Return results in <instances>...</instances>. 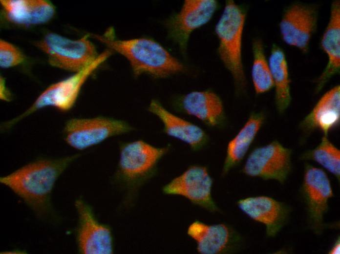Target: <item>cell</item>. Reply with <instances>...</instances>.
<instances>
[{
  "label": "cell",
  "mask_w": 340,
  "mask_h": 254,
  "mask_svg": "<svg viewBox=\"0 0 340 254\" xmlns=\"http://www.w3.org/2000/svg\"><path fill=\"white\" fill-rule=\"evenodd\" d=\"M131 129V127L124 121L100 116L70 119L66 122L63 132L68 145L83 150Z\"/></svg>",
  "instance_id": "52a82bcc"
},
{
  "label": "cell",
  "mask_w": 340,
  "mask_h": 254,
  "mask_svg": "<svg viewBox=\"0 0 340 254\" xmlns=\"http://www.w3.org/2000/svg\"><path fill=\"white\" fill-rule=\"evenodd\" d=\"M111 54V50L105 51L83 70L49 85L25 112L4 123L2 126V129L10 128L24 118L44 107H53L64 112L69 111L74 105L87 79Z\"/></svg>",
  "instance_id": "277c9868"
},
{
  "label": "cell",
  "mask_w": 340,
  "mask_h": 254,
  "mask_svg": "<svg viewBox=\"0 0 340 254\" xmlns=\"http://www.w3.org/2000/svg\"><path fill=\"white\" fill-rule=\"evenodd\" d=\"M292 155L291 148L275 140L254 149L246 160L242 172L250 177L274 180L283 185L292 170Z\"/></svg>",
  "instance_id": "ba28073f"
},
{
  "label": "cell",
  "mask_w": 340,
  "mask_h": 254,
  "mask_svg": "<svg viewBox=\"0 0 340 254\" xmlns=\"http://www.w3.org/2000/svg\"><path fill=\"white\" fill-rule=\"evenodd\" d=\"M1 82V93L0 98L3 100H9L10 99V94L9 91L6 88L5 85V81L2 78L0 80Z\"/></svg>",
  "instance_id": "484cf974"
},
{
  "label": "cell",
  "mask_w": 340,
  "mask_h": 254,
  "mask_svg": "<svg viewBox=\"0 0 340 254\" xmlns=\"http://www.w3.org/2000/svg\"><path fill=\"white\" fill-rule=\"evenodd\" d=\"M24 57L22 52L12 43L3 40L0 41V66L8 68L22 63Z\"/></svg>",
  "instance_id": "d4e9b609"
},
{
  "label": "cell",
  "mask_w": 340,
  "mask_h": 254,
  "mask_svg": "<svg viewBox=\"0 0 340 254\" xmlns=\"http://www.w3.org/2000/svg\"><path fill=\"white\" fill-rule=\"evenodd\" d=\"M319 9L314 4L295 1L283 10L279 24L283 41L308 53L311 39L318 23Z\"/></svg>",
  "instance_id": "9c48e42d"
},
{
  "label": "cell",
  "mask_w": 340,
  "mask_h": 254,
  "mask_svg": "<svg viewBox=\"0 0 340 254\" xmlns=\"http://www.w3.org/2000/svg\"><path fill=\"white\" fill-rule=\"evenodd\" d=\"M79 215L77 240L79 252L85 254H111L113 243L109 228L99 223L90 207L82 199L75 202Z\"/></svg>",
  "instance_id": "9a60e30c"
},
{
  "label": "cell",
  "mask_w": 340,
  "mask_h": 254,
  "mask_svg": "<svg viewBox=\"0 0 340 254\" xmlns=\"http://www.w3.org/2000/svg\"><path fill=\"white\" fill-rule=\"evenodd\" d=\"M253 63L251 75L255 92L262 94L274 87L269 62L266 59L263 43L259 38L252 42Z\"/></svg>",
  "instance_id": "cb8c5ba5"
},
{
  "label": "cell",
  "mask_w": 340,
  "mask_h": 254,
  "mask_svg": "<svg viewBox=\"0 0 340 254\" xmlns=\"http://www.w3.org/2000/svg\"><path fill=\"white\" fill-rule=\"evenodd\" d=\"M148 109L161 121L168 135L187 144L192 149L199 150L208 142V135L203 129L171 113L158 101L152 100Z\"/></svg>",
  "instance_id": "ac0fdd59"
},
{
  "label": "cell",
  "mask_w": 340,
  "mask_h": 254,
  "mask_svg": "<svg viewBox=\"0 0 340 254\" xmlns=\"http://www.w3.org/2000/svg\"><path fill=\"white\" fill-rule=\"evenodd\" d=\"M265 115L262 112H253L236 135L229 142L222 174L228 173L243 159L263 125Z\"/></svg>",
  "instance_id": "44dd1931"
},
{
  "label": "cell",
  "mask_w": 340,
  "mask_h": 254,
  "mask_svg": "<svg viewBox=\"0 0 340 254\" xmlns=\"http://www.w3.org/2000/svg\"><path fill=\"white\" fill-rule=\"evenodd\" d=\"M299 196L306 214L308 228L316 235L335 224H327L324 215L328 212L329 199L334 196L330 180L322 169L305 163L303 180L299 189Z\"/></svg>",
  "instance_id": "5b68a950"
},
{
  "label": "cell",
  "mask_w": 340,
  "mask_h": 254,
  "mask_svg": "<svg viewBox=\"0 0 340 254\" xmlns=\"http://www.w3.org/2000/svg\"><path fill=\"white\" fill-rule=\"evenodd\" d=\"M0 2L7 20L19 25L44 23L55 13L54 5L45 0H1Z\"/></svg>",
  "instance_id": "d6986e66"
},
{
  "label": "cell",
  "mask_w": 340,
  "mask_h": 254,
  "mask_svg": "<svg viewBox=\"0 0 340 254\" xmlns=\"http://www.w3.org/2000/svg\"><path fill=\"white\" fill-rule=\"evenodd\" d=\"M187 234L195 241L197 251L201 254L235 252L243 243L240 234L224 223L207 224L195 220L189 225Z\"/></svg>",
  "instance_id": "4fadbf2b"
},
{
  "label": "cell",
  "mask_w": 340,
  "mask_h": 254,
  "mask_svg": "<svg viewBox=\"0 0 340 254\" xmlns=\"http://www.w3.org/2000/svg\"><path fill=\"white\" fill-rule=\"evenodd\" d=\"M268 62L275 89L276 108L279 114H282L292 101L291 79L285 52L276 43L271 46Z\"/></svg>",
  "instance_id": "7402d4cb"
},
{
  "label": "cell",
  "mask_w": 340,
  "mask_h": 254,
  "mask_svg": "<svg viewBox=\"0 0 340 254\" xmlns=\"http://www.w3.org/2000/svg\"><path fill=\"white\" fill-rule=\"evenodd\" d=\"M301 160L317 162L340 181V150L323 135L319 145L314 148L305 151L299 156Z\"/></svg>",
  "instance_id": "603a6c76"
},
{
  "label": "cell",
  "mask_w": 340,
  "mask_h": 254,
  "mask_svg": "<svg viewBox=\"0 0 340 254\" xmlns=\"http://www.w3.org/2000/svg\"><path fill=\"white\" fill-rule=\"evenodd\" d=\"M340 122V85H337L326 92L311 111L300 122L302 143L314 131L318 129L323 135L338 127Z\"/></svg>",
  "instance_id": "2e32d148"
},
{
  "label": "cell",
  "mask_w": 340,
  "mask_h": 254,
  "mask_svg": "<svg viewBox=\"0 0 340 254\" xmlns=\"http://www.w3.org/2000/svg\"><path fill=\"white\" fill-rule=\"evenodd\" d=\"M217 8L214 0H185L180 11L166 21L169 38L184 52L191 33L208 22Z\"/></svg>",
  "instance_id": "8fae6325"
},
{
  "label": "cell",
  "mask_w": 340,
  "mask_h": 254,
  "mask_svg": "<svg viewBox=\"0 0 340 254\" xmlns=\"http://www.w3.org/2000/svg\"><path fill=\"white\" fill-rule=\"evenodd\" d=\"M77 157L39 159L1 177L0 182L22 199L38 216H42L50 210V194L56 181Z\"/></svg>",
  "instance_id": "6da1fadb"
},
{
  "label": "cell",
  "mask_w": 340,
  "mask_h": 254,
  "mask_svg": "<svg viewBox=\"0 0 340 254\" xmlns=\"http://www.w3.org/2000/svg\"><path fill=\"white\" fill-rule=\"evenodd\" d=\"M181 105L186 113L209 126H218L225 119L222 102L211 90L191 92L182 98Z\"/></svg>",
  "instance_id": "ffe728a7"
},
{
  "label": "cell",
  "mask_w": 340,
  "mask_h": 254,
  "mask_svg": "<svg viewBox=\"0 0 340 254\" xmlns=\"http://www.w3.org/2000/svg\"><path fill=\"white\" fill-rule=\"evenodd\" d=\"M168 150L167 147H156L142 140L125 143L120 148L119 174L129 182L144 178Z\"/></svg>",
  "instance_id": "7c38bea8"
},
{
  "label": "cell",
  "mask_w": 340,
  "mask_h": 254,
  "mask_svg": "<svg viewBox=\"0 0 340 254\" xmlns=\"http://www.w3.org/2000/svg\"><path fill=\"white\" fill-rule=\"evenodd\" d=\"M114 33L111 28L103 35L90 36L125 57L128 61L134 76L146 74L163 78L185 70L183 64L154 40L148 38L119 40Z\"/></svg>",
  "instance_id": "7a4b0ae2"
},
{
  "label": "cell",
  "mask_w": 340,
  "mask_h": 254,
  "mask_svg": "<svg viewBox=\"0 0 340 254\" xmlns=\"http://www.w3.org/2000/svg\"><path fill=\"white\" fill-rule=\"evenodd\" d=\"M212 184L205 167L193 165L165 185L163 191L166 194L183 196L193 204L214 212L218 208L212 195Z\"/></svg>",
  "instance_id": "30bf717a"
},
{
  "label": "cell",
  "mask_w": 340,
  "mask_h": 254,
  "mask_svg": "<svg viewBox=\"0 0 340 254\" xmlns=\"http://www.w3.org/2000/svg\"><path fill=\"white\" fill-rule=\"evenodd\" d=\"M329 254H340V237L339 235L334 241L332 247L328 251Z\"/></svg>",
  "instance_id": "4316f807"
},
{
  "label": "cell",
  "mask_w": 340,
  "mask_h": 254,
  "mask_svg": "<svg viewBox=\"0 0 340 254\" xmlns=\"http://www.w3.org/2000/svg\"><path fill=\"white\" fill-rule=\"evenodd\" d=\"M239 209L251 219L265 225L266 236L274 238L288 224L292 208L268 196H251L237 202Z\"/></svg>",
  "instance_id": "5bb4252c"
},
{
  "label": "cell",
  "mask_w": 340,
  "mask_h": 254,
  "mask_svg": "<svg viewBox=\"0 0 340 254\" xmlns=\"http://www.w3.org/2000/svg\"><path fill=\"white\" fill-rule=\"evenodd\" d=\"M247 15L246 8L234 0H226L215 32L219 40V57L231 73L236 90L246 87V79L242 59V39Z\"/></svg>",
  "instance_id": "3957f363"
},
{
  "label": "cell",
  "mask_w": 340,
  "mask_h": 254,
  "mask_svg": "<svg viewBox=\"0 0 340 254\" xmlns=\"http://www.w3.org/2000/svg\"><path fill=\"white\" fill-rule=\"evenodd\" d=\"M89 37L86 35L74 40L48 33L35 45L47 55L51 65L75 73L86 68L99 56Z\"/></svg>",
  "instance_id": "8992f818"
},
{
  "label": "cell",
  "mask_w": 340,
  "mask_h": 254,
  "mask_svg": "<svg viewBox=\"0 0 340 254\" xmlns=\"http://www.w3.org/2000/svg\"><path fill=\"white\" fill-rule=\"evenodd\" d=\"M320 45L328 57L324 70L316 80L315 93H319L325 85L340 71V1L331 4L329 20L322 36Z\"/></svg>",
  "instance_id": "e0dca14e"
}]
</instances>
